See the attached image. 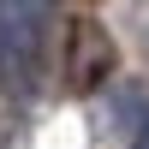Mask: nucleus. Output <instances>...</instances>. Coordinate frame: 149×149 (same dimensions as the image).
I'll list each match as a JSON object with an SVG mask.
<instances>
[{
  "label": "nucleus",
  "instance_id": "obj_1",
  "mask_svg": "<svg viewBox=\"0 0 149 149\" xmlns=\"http://www.w3.org/2000/svg\"><path fill=\"white\" fill-rule=\"evenodd\" d=\"M107 72H113V42H107V30L72 24V36H66V78L78 84V90H95Z\"/></svg>",
  "mask_w": 149,
  "mask_h": 149
},
{
  "label": "nucleus",
  "instance_id": "obj_2",
  "mask_svg": "<svg viewBox=\"0 0 149 149\" xmlns=\"http://www.w3.org/2000/svg\"><path fill=\"white\" fill-rule=\"evenodd\" d=\"M137 149H149V113H143V137H137Z\"/></svg>",
  "mask_w": 149,
  "mask_h": 149
}]
</instances>
